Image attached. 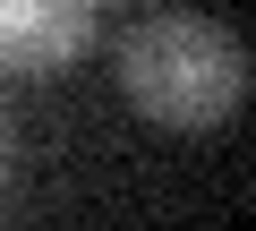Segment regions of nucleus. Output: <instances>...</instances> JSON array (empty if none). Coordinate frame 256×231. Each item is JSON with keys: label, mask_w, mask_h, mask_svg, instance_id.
Instances as JSON below:
<instances>
[{"label": "nucleus", "mask_w": 256, "mask_h": 231, "mask_svg": "<svg viewBox=\"0 0 256 231\" xmlns=\"http://www.w3.org/2000/svg\"><path fill=\"white\" fill-rule=\"evenodd\" d=\"M120 86L154 129H222L256 86V60L239 26L196 18V9H154L120 26Z\"/></svg>", "instance_id": "f257e3e1"}, {"label": "nucleus", "mask_w": 256, "mask_h": 231, "mask_svg": "<svg viewBox=\"0 0 256 231\" xmlns=\"http://www.w3.org/2000/svg\"><path fill=\"white\" fill-rule=\"evenodd\" d=\"M94 43V0H0V69L43 77Z\"/></svg>", "instance_id": "f03ea898"}, {"label": "nucleus", "mask_w": 256, "mask_h": 231, "mask_svg": "<svg viewBox=\"0 0 256 231\" xmlns=\"http://www.w3.org/2000/svg\"><path fill=\"white\" fill-rule=\"evenodd\" d=\"M0 180H9V129H0Z\"/></svg>", "instance_id": "7ed1b4c3"}]
</instances>
